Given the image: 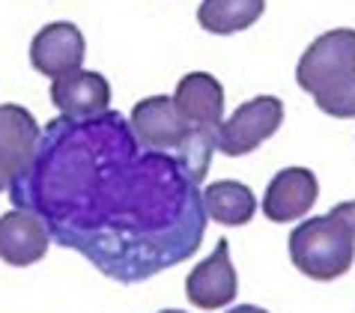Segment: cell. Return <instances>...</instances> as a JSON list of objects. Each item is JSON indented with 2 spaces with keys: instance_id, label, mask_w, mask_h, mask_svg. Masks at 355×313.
Here are the masks:
<instances>
[{
  "instance_id": "cell-1",
  "label": "cell",
  "mask_w": 355,
  "mask_h": 313,
  "mask_svg": "<svg viewBox=\"0 0 355 313\" xmlns=\"http://www.w3.org/2000/svg\"><path fill=\"white\" fill-rule=\"evenodd\" d=\"M197 182L180 155L141 150L129 120L102 111L48 123L9 197L107 278L137 283L200 248L206 209Z\"/></svg>"
},
{
  "instance_id": "cell-2",
  "label": "cell",
  "mask_w": 355,
  "mask_h": 313,
  "mask_svg": "<svg viewBox=\"0 0 355 313\" xmlns=\"http://www.w3.org/2000/svg\"><path fill=\"white\" fill-rule=\"evenodd\" d=\"M129 125L141 146L180 155L191 168V173L203 182L206 170H209L212 150H215V134L194 129V125L176 111L173 99H167V96H150V99L137 102L132 107Z\"/></svg>"
},
{
  "instance_id": "cell-3",
  "label": "cell",
  "mask_w": 355,
  "mask_h": 313,
  "mask_svg": "<svg viewBox=\"0 0 355 313\" xmlns=\"http://www.w3.org/2000/svg\"><path fill=\"white\" fill-rule=\"evenodd\" d=\"M290 260L313 280L343 278L355 260V239L331 215L308 218L290 233Z\"/></svg>"
},
{
  "instance_id": "cell-4",
  "label": "cell",
  "mask_w": 355,
  "mask_h": 313,
  "mask_svg": "<svg viewBox=\"0 0 355 313\" xmlns=\"http://www.w3.org/2000/svg\"><path fill=\"white\" fill-rule=\"evenodd\" d=\"M284 123V105L275 96H257L233 111L227 123L215 132V146L224 155H248L263 141H269Z\"/></svg>"
},
{
  "instance_id": "cell-5",
  "label": "cell",
  "mask_w": 355,
  "mask_h": 313,
  "mask_svg": "<svg viewBox=\"0 0 355 313\" xmlns=\"http://www.w3.org/2000/svg\"><path fill=\"white\" fill-rule=\"evenodd\" d=\"M349 69H355V30L338 27V30H329L311 42V48L295 66V81L304 93L313 96Z\"/></svg>"
},
{
  "instance_id": "cell-6",
  "label": "cell",
  "mask_w": 355,
  "mask_h": 313,
  "mask_svg": "<svg viewBox=\"0 0 355 313\" xmlns=\"http://www.w3.org/2000/svg\"><path fill=\"white\" fill-rule=\"evenodd\" d=\"M39 123L21 105H0V191H9L33 161L39 143Z\"/></svg>"
},
{
  "instance_id": "cell-7",
  "label": "cell",
  "mask_w": 355,
  "mask_h": 313,
  "mask_svg": "<svg viewBox=\"0 0 355 313\" xmlns=\"http://www.w3.org/2000/svg\"><path fill=\"white\" fill-rule=\"evenodd\" d=\"M227 251H230V244H227V239H221L209 257L197 262L191 275L185 278V296H189L194 307L200 310L227 307L239 296V278H236V269Z\"/></svg>"
},
{
  "instance_id": "cell-8",
  "label": "cell",
  "mask_w": 355,
  "mask_h": 313,
  "mask_svg": "<svg viewBox=\"0 0 355 313\" xmlns=\"http://www.w3.org/2000/svg\"><path fill=\"white\" fill-rule=\"evenodd\" d=\"M84 36L72 21H54L45 24L31 42V63L39 75L63 78L81 69L84 63Z\"/></svg>"
},
{
  "instance_id": "cell-9",
  "label": "cell",
  "mask_w": 355,
  "mask_h": 313,
  "mask_svg": "<svg viewBox=\"0 0 355 313\" xmlns=\"http://www.w3.org/2000/svg\"><path fill=\"white\" fill-rule=\"evenodd\" d=\"M320 197V182L308 168H284L272 176L263 194V215L275 224L299 221Z\"/></svg>"
},
{
  "instance_id": "cell-10",
  "label": "cell",
  "mask_w": 355,
  "mask_h": 313,
  "mask_svg": "<svg viewBox=\"0 0 355 313\" xmlns=\"http://www.w3.org/2000/svg\"><path fill=\"white\" fill-rule=\"evenodd\" d=\"M173 105L194 129H203L209 134L218 132V125L224 123V87L209 72H189L180 78Z\"/></svg>"
},
{
  "instance_id": "cell-11",
  "label": "cell",
  "mask_w": 355,
  "mask_h": 313,
  "mask_svg": "<svg viewBox=\"0 0 355 313\" xmlns=\"http://www.w3.org/2000/svg\"><path fill=\"white\" fill-rule=\"evenodd\" d=\"M51 102L69 120H87L111 107V84L98 72L78 69L51 84Z\"/></svg>"
},
{
  "instance_id": "cell-12",
  "label": "cell",
  "mask_w": 355,
  "mask_h": 313,
  "mask_svg": "<svg viewBox=\"0 0 355 313\" xmlns=\"http://www.w3.org/2000/svg\"><path fill=\"white\" fill-rule=\"evenodd\" d=\"M48 227L27 209L0 215V260L9 266H33L48 253Z\"/></svg>"
},
{
  "instance_id": "cell-13",
  "label": "cell",
  "mask_w": 355,
  "mask_h": 313,
  "mask_svg": "<svg viewBox=\"0 0 355 313\" xmlns=\"http://www.w3.org/2000/svg\"><path fill=\"white\" fill-rule=\"evenodd\" d=\"M203 194V209L206 218H212L215 224L224 227H242L257 215V197L245 182L236 179H221V182H209Z\"/></svg>"
},
{
  "instance_id": "cell-14",
  "label": "cell",
  "mask_w": 355,
  "mask_h": 313,
  "mask_svg": "<svg viewBox=\"0 0 355 313\" xmlns=\"http://www.w3.org/2000/svg\"><path fill=\"white\" fill-rule=\"evenodd\" d=\"M266 0H203L197 9V21L215 36H230L251 27L263 15Z\"/></svg>"
},
{
  "instance_id": "cell-15",
  "label": "cell",
  "mask_w": 355,
  "mask_h": 313,
  "mask_svg": "<svg viewBox=\"0 0 355 313\" xmlns=\"http://www.w3.org/2000/svg\"><path fill=\"white\" fill-rule=\"evenodd\" d=\"M317 107L325 111L329 116H338V120H352L355 116V69L343 72L340 78H334L322 87V90L313 93Z\"/></svg>"
},
{
  "instance_id": "cell-16",
  "label": "cell",
  "mask_w": 355,
  "mask_h": 313,
  "mask_svg": "<svg viewBox=\"0 0 355 313\" xmlns=\"http://www.w3.org/2000/svg\"><path fill=\"white\" fill-rule=\"evenodd\" d=\"M331 218L334 221H340L343 227H347L352 233V239H355V200H347V203H340V206H334L331 212Z\"/></svg>"
},
{
  "instance_id": "cell-17",
  "label": "cell",
  "mask_w": 355,
  "mask_h": 313,
  "mask_svg": "<svg viewBox=\"0 0 355 313\" xmlns=\"http://www.w3.org/2000/svg\"><path fill=\"white\" fill-rule=\"evenodd\" d=\"M227 313H269V310L254 307V305H239V307H233V310H227Z\"/></svg>"
},
{
  "instance_id": "cell-18",
  "label": "cell",
  "mask_w": 355,
  "mask_h": 313,
  "mask_svg": "<svg viewBox=\"0 0 355 313\" xmlns=\"http://www.w3.org/2000/svg\"><path fill=\"white\" fill-rule=\"evenodd\" d=\"M159 313H185V310H159Z\"/></svg>"
}]
</instances>
